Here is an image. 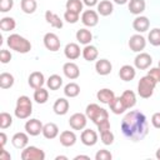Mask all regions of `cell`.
Returning a JSON list of instances; mask_svg holds the SVG:
<instances>
[{
  "instance_id": "1",
  "label": "cell",
  "mask_w": 160,
  "mask_h": 160,
  "mask_svg": "<svg viewBox=\"0 0 160 160\" xmlns=\"http://www.w3.org/2000/svg\"><path fill=\"white\" fill-rule=\"evenodd\" d=\"M121 131L124 136L131 141L142 140L149 132L146 116L139 110L129 111L121 120Z\"/></svg>"
},
{
  "instance_id": "2",
  "label": "cell",
  "mask_w": 160,
  "mask_h": 160,
  "mask_svg": "<svg viewBox=\"0 0 160 160\" xmlns=\"http://www.w3.org/2000/svg\"><path fill=\"white\" fill-rule=\"evenodd\" d=\"M6 44L11 50L20 52V54H26L31 50V42L19 34L9 35L6 39Z\"/></svg>"
},
{
  "instance_id": "3",
  "label": "cell",
  "mask_w": 160,
  "mask_h": 160,
  "mask_svg": "<svg viewBox=\"0 0 160 160\" xmlns=\"http://www.w3.org/2000/svg\"><path fill=\"white\" fill-rule=\"evenodd\" d=\"M32 112V102L30 100L29 96L26 95H21L16 100V106H15V110H14V114L18 119H28L30 118Z\"/></svg>"
},
{
  "instance_id": "4",
  "label": "cell",
  "mask_w": 160,
  "mask_h": 160,
  "mask_svg": "<svg viewBox=\"0 0 160 160\" xmlns=\"http://www.w3.org/2000/svg\"><path fill=\"white\" fill-rule=\"evenodd\" d=\"M85 115L90 119L95 125H99L104 120L109 119V112L104 108H100L98 104H89L85 109Z\"/></svg>"
},
{
  "instance_id": "5",
  "label": "cell",
  "mask_w": 160,
  "mask_h": 160,
  "mask_svg": "<svg viewBox=\"0 0 160 160\" xmlns=\"http://www.w3.org/2000/svg\"><path fill=\"white\" fill-rule=\"evenodd\" d=\"M156 80L152 79L150 75L142 76L138 82V94L142 99H149L154 94V89L156 86Z\"/></svg>"
},
{
  "instance_id": "6",
  "label": "cell",
  "mask_w": 160,
  "mask_h": 160,
  "mask_svg": "<svg viewBox=\"0 0 160 160\" xmlns=\"http://www.w3.org/2000/svg\"><path fill=\"white\" fill-rule=\"evenodd\" d=\"M21 159L22 160H44L45 152L44 150L36 148V146H26L21 151Z\"/></svg>"
},
{
  "instance_id": "7",
  "label": "cell",
  "mask_w": 160,
  "mask_h": 160,
  "mask_svg": "<svg viewBox=\"0 0 160 160\" xmlns=\"http://www.w3.org/2000/svg\"><path fill=\"white\" fill-rule=\"evenodd\" d=\"M88 122V116L81 112H75L69 119V125L72 130H84Z\"/></svg>"
},
{
  "instance_id": "8",
  "label": "cell",
  "mask_w": 160,
  "mask_h": 160,
  "mask_svg": "<svg viewBox=\"0 0 160 160\" xmlns=\"http://www.w3.org/2000/svg\"><path fill=\"white\" fill-rule=\"evenodd\" d=\"M129 48L131 51L134 52H141L145 46H146V40L142 35L140 34H135V35H131L130 39H129Z\"/></svg>"
},
{
  "instance_id": "9",
  "label": "cell",
  "mask_w": 160,
  "mask_h": 160,
  "mask_svg": "<svg viewBox=\"0 0 160 160\" xmlns=\"http://www.w3.org/2000/svg\"><path fill=\"white\" fill-rule=\"evenodd\" d=\"M152 64V58L148 52H139L134 59V65L139 70H146Z\"/></svg>"
},
{
  "instance_id": "10",
  "label": "cell",
  "mask_w": 160,
  "mask_h": 160,
  "mask_svg": "<svg viewBox=\"0 0 160 160\" xmlns=\"http://www.w3.org/2000/svg\"><path fill=\"white\" fill-rule=\"evenodd\" d=\"M44 45L50 51H58L60 49V39L54 32H46L44 35Z\"/></svg>"
},
{
  "instance_id": "11",
  "label": "cell",
  "mask_w": 160,
  "mask_h": 160,
  "mask_svg": "<svg viewBox=\"0 0 160 160\" xmlns=\"http://www.w3.org/2000/svg\"><path fill=\"white\" fill-rule=\"evenodd\" d=\"M42 124L40 120L38 119H30L25 122V131L30 135V136H38L40 135V132H42Z\"/></svg>"
},
{
  "instance_id": "12",
  "label": "cell",
  "mask_w": 160,
  "mask_h": 160,
  "mask_svg": "<svg viewBox=\"0 0 160 160\" xmlns=\"http://www.w3.org/2000/svg\"><path fill=\"white\" fill-rule=\"evenodd\" d=\"M81 22L89 28L96 26L99 22V14L95 10H85L81 14Z\"/></svg>"
},
{
  "instance_id": "13",
  "label": "cell",
  "mask_w": 160,
  "mask_h": 160,
  "mask_svg": "<svg viewBox=\"0 0 160 160\" xmlns=\"http://www.w3.org/2000/svg\"><path fill=\"white\" fill-rule=\"evenodd\" d=\"M80 140L85 146H94L98 142V134L91 129H84L81 131Z\"/></svg>"
},
{
  "instance_id": "14",
  "label": "cell",
  "mask_w": 160,
  "mask_h": 160,
  "mask_svg": "<svg viewBox=\"0 0 160 160\" xmlns=\"http://www.w3.org/2000/svg\"><path fill=\"white\" fill-rule=\"evenodd\" d=\"M62 72H64V75H65L68 79H70V80H75V79H78V78L80 76V69H79V66H78L75 62H72V61H69V62H65V64H64V66H62Z\"/></svg>"
},
{
  "instance_id": "15",
  "label": "cell",
  "mask_w": 160,
  "mask_h": 160,
  "mask_svg": "<svg viewBox=\"0 0 160 160\" xmlns=\"http://www.w3.org/2000/svg\"><path fill=\"white\" fill-rule=\"evenodd\" d=\"M28 142H29V134L28 132H16L11 138V144L14 145V148L20 149V150L26 148Z\"/></svg>"
},
{
  "instance_id": "16",
  "label": "cell",
  "mask_w": 160,
  "mask_h": 160,
  "mask_svg": "<svg viewBox=\"0 0 160 160\" xmlns=\"http://www.w3.org/2000/svg\"><path fill=\"white\" fill-rule=\"evenodd\" d=\"M28 82H29L30 88H32L34 90H35V89H39V88H42V85L45 84L44 74L40 72V71H34V72H31V74L29 75Z\"/></svg>"
},
{
  "instance_id": "17",
  "label": "cell",
  "mask_w": 160,
  "mask_h": 160,
  "mask_svg": "<svg viewBox=\"0 0 160 160\" xmlns=\"http://www.w3.org/2000/svg\"><path fill=\"white\" fill-rule=\"evenodd\" d=\"M82 50H80V46L76 42H69L64 48V54L69 60H76Z\"/></svg>"
},
{
  "instance_id": "18",
  "label": "cell",
  "mask_w": 160,
  "mask_h": 160,
  "mask_svg": "<svg viewBox=\"0 0 160 160\" xmlns=\"http://www.w3.org/2000/svg\"><path fill=\"white\" fill-rule=\"evenodd\" d=\"M149 26H150V21L146 16L138 15L132 21V28L138 32H145L146 30H149Z\"/></svg>"
},
{
  "instance_id": "19",
  "label": "cell",
  "mask_w": 160,
  "mask_h": 160,
  "mask_svg": "<svg viewBox=\"0 0 160 160\" xmlns=\"http://www.w3.org/2000/svg\"><path fill=\"white\" fill-rule=\"evenodd\" d=\"M95 70H96V72L99 75L105 76V75H109L111 72L112 65L108 59H100V60H98L95 62Z\"/></svg>"
},
{
  "instance_id": "20",
  "label": "cell",
  "mask_w": 160,
  "mask_h": 160,
  "mask_svg": "<svg viewBox=\"0 0 160 160\" xmlns=\"http://www.w3.org/2000/svg\"><path fill=\"white\" fill-rule=\"evenodd\" d=\"M59 140H60V144H61L62 146L70 148V146L75 145V142H76V135H75V132L71 131V130H65V131H62V132L60 134Z\"/></svg>"
},
{
  "instance_id": "21",
  "label": "cell",
  "mask_w": 160,
  "mask_h": 160,
  "mask_svg": "<svg viewBox=\"0 0 160 160\" xmlns=\"http://www.w3.org/2000/svg\"><path fill=\"white\" fill-rule=\"evenodd\" d=\"M69 100H66L65 98H59L56 99V101L52 105V110L56 115H65L69 111Z\"/></svg>"
},
{
  "instance_id": "22",
  "label": "cell",
  "mask_w": 160,
  "mask_h": 160,
  "mask_svg": "<svg viewBox=\"0 0 160 160\" xmlns=\"http://www.w3.org/2000/svg\"><path fill=\"white\" fill-rule=\"evenodd\" d=\"M136 75V70L131 65H122L119 70V76L124 81H131Z\"/></svg>"
},
{
  "instance_id": "23",
  "label": "cell",
  "mask_w": 160,
  "mask_h": 160,
  "mask_svg": "<svg viewBox=\"0 0 160 160\" xmlns=\"http://www.w3.org/2000/svg\"><path fill=\"white\" fill-rule=\"evenodd\" d=\"M41 134L44 135V138H46L49 140L50 139H55L59 135V128L54 122H48V124H45L42 126V132Z\"/></svg>"
},
{
  "instance_id": "24",
  "label": "cell",
  "mask_w": 160,
  "mask_h": 160,
  "mask_svg": "<svg viewBox=\"0 0 160 160\" xmlns=\"http://www.w3.org/2000/svg\"><path fill=\"white\" fill-rule=\"evenodd\" d=\"M45 20H46L48 24H50L55 29H61L62 25H64L62 24V20L55 12H52L51 10H46L45 11Z\"/></svg>"
},
{
  "instance_id": "25",
  "label": "cell",
  "mask_w": 160,
  "mask_h": 160,
  "mask_svg": "<svg viewBox=\"0 0 160 160\" xmlns=\"http://www.w3.org/2000/svg\"><path fill=\"white\" fill-rule=\"evenodd\" d=\"M114 11V5L110 0H101L98 4V14L101 16H109Z\"/></svg>"
},
{
  "instance_id": "26",
  "label": "cell",
  "mask_w": 160,
  "mask_h": 160,
  "mask_svg": "<svg viewBox=\"0 0 160 160\" xmlns=\"http://www.w3.org/2000/svg\"><path fill=\"white\" fill-rule=\"evenodd\" d=\"M81 55L82 58L86 60V61H94L98 59V55H99V51L96 49V46L94 45H85V48L82 49L81 51Z\"/></svg>"
},
{
  "instance_id": "27",
  "label": "cell",
  "mask_w": 160,
  "mask_h": 160,
  "mask_svg": "<svg viewBox=\"0 0 160 160\" xmlns=\"http://www.w3.org/2000/svg\"><path fill=\"white\" fill-rule=\"evenodd\" d=\"M96 98H98V100H99L100 102L109 105V104L112 101V99L115 98V94H114V91L110 90V89H100V90L96 92Z\"/></svg>"
},
{
  "instance_id": "28",
  "label": "cell",
  "mask_w": 160,
  "mask_h": 160,
  "mask_svg": "<svg viewBox=\"0 0 160 160\" xmlns=\"http://www.w3.org/2000/svg\"><path fill=\"white\" fill-rule=\"evenodd\" d=\"M120 98H121L124 105L126 106V109H131V108H134L135 104H136V95H135V92L131 91V90H125V91L121 94Z\"/></svg>"
},
{
  "instance_id": "29",
  "label": "cell",
  "mask_w": 160,
  "mask_h": 160,
  "mask_svg": "<svg viewBox=\"0 0 160 160\" xmlns=\"http://www.w3.org/2000/svg\"><path fill=\"white\" fill-rule=\"evenodd\" d=\"M146 4L145 0H130L129 2V11L134 15H140L141 12L145 11Z\"/></svg>"
},
{
  "instance_id": "30",
  "label": "cell",
  "mask_w": 160,
  "mask_h": 160,
  "mask_svg": "<svg viewBox=\"0 0 160 160\" xmlns=\"http://www.w3.org/2000/svg\"><path fill=\"white\" fill-rule=\"evenodd\" d=\"M76 40L82 45H89L92 40V34L88 29H80L76 31Z\"/></svg>"
},
{
  "instance_id": "31",
  "label": "cell",
  "mask_w": 160,
  "mask_h": 160,
  "mask_svg": "<svg viewBox=\"0 0 160 160\" xmlns=\"http://www.w3.org/2000/svg\"><path fill=\"white\" fill-rule=\"evenodd\" d=\"M109 106H110V110L116 115H120L126 110V106L124 105V102H122L120 96H115L112 99V101L109 104Z\"/></svg>"
},
{
  "instance_id": "32",
  "label": "cell",
  "mask_w": 160,
  "mask_h": 160,
  "mask_svg": "<svg viewBox=\"0 0 160 160\" xmlns=\"http://www.w3.org/2000/svg\"><path fill=\"white\" fill-rule=\"evenodd\" d=\"M46 85H48V88L50 90H54V91L59 90L61 88V85H62V78L60 75H58V74H52V75L49 76L48 81H46Z\"/></svg>"
},
{
  "instance_id": "33",
  "label": "cell",
  "mask_w": 160,
  "mask_h": 160,
  "mask_svg": "<svg viewBox=\"0 0 160 160\" xmlns=\"http://www.w3.org/2000/svg\"><path fill=\"white\" fill-rule=\"evenodd\" d=\"M15 82L14 76L10 72H1L0 74V88L1 89H10Z\"/></svg>"
},
{
  "instance_id": "34",
  "label": "cell",
  "mask_w": 160,
  "mask_h": 160,
  "mask_svg": "<svg viewBox=\"0 0 160 160\" xmlns=\"http://www.w3.org/2000/svg\"><path fill=\"white\" fill-rule=\"evenodd\" d=\"M16 28V21L14 18L5 16L0 20V29L2 31H12Z\"/></svg>"
},
{
  "instance_id": "35",
  "label": "cell",
  "mask_w": 160,
  "mask_h": 160,
  "mask_svg": "<svg viewBox=\"0 0 160 160\" xmlns=\"http://www.w3.org/2000/svg\"><path fill=\"white\" fill-rule=\"evenodd\" d=\"M64 94L68 98H76L80 94V86L76 82H69L64 88Z\"/></svg>"
},
{
  "instance_id": "36",
  "label": "cell",
  "mask_w": 160,
  "mask_h": 160,
  "mask_svg": "<svg viewBox=\"0 0 160 160\" xmlns=\"http://www.w3.org/2000/svg\"><path fill=\"white\" fill-rule=\"evenodd\" d=\"M49 99V91L44 88H39V89H35L34 91V100L38 102V104H45Z\"/></svg>"
},
{
  "instance_id": "37",
  "label": "cell",
  "mask_w": 160,
  "mask_h": 160,
  "mask_svg": "<svg viewBox=\"0 0 160 160\" xmlns=\"http://www.w3.org/2000/svg\"><path fill=\"white\" fill-rule=\"evenodd\" d=\"M82 0H68L65 6H66V10H70V11H74V12H78L80 14L82 11Z\"/></svg>"
},
{
  "instance_id": "38",
  "label": "cell",
  "mask_w": 160,
  "mask_h": 160,
  "mask_svg": "<svg viewBox=\"0 0 160 160\" xmlns=\"http://www.w3.org/2000/svg\"><path fill=\"white\" fill-rule=\"evenodd\" d=\"M38 8L36 0H21V10L25 14H32L35 12Z\"/></svg>"
},
{
  "instance_id": "39",
  "label": "cell",
  "mask_w": 160,
  "mask_h": 160,
  "mask_svg": "<svg viewBox=\"0 0 160 160\" xmlns=\"http://www.w3.org/2000/svg\"><path fill=\"white\" fill-rule=\"evenodd\" d=\"M148 40L152 46H160V29L155 28V29L150 30V32L148 35Z\"/></svg>"
},
{
  "instance_id": "40",
  "label": "cell",
  "mask_w": 160,
  "mask_h": 160,
  "mask_svg": "<svg viewBox=\"0 0 160 160\" xmlns=\"http://www.w3.org/2000/svg\"><path fill=\"white\" fill-rule=\"evenodd\" d=\"M12 125V116L8 112H1L0 114V128L2 130L10 128Z\"/></svg>"
},
{
  "instance_id": "41",
  "label": "cell",
  "mask_w": 160,
  "mask_h": 160,
  "mask_svg": "<svg viewBox=\"0 0 160 160\" xmlns=\"http://www.w3.org/2000/svg\"><path fill=\"white\" fill-rule=\"evenodd\" d=\"M100 139H101L102 144H105V145H111V144L114 142V134H112L110 130L102 131V132H100Z\"/></svg>"
},
{
  "instance_id": "42",
  "label": "cell",
  "mask_w": 160,
  "mask_h": 160,
  "mask_svg": "<svg viewBox=\"0 0 160 160\" xmlns=\"http://www.w3.org/2000/svg\"><path fill=\"white\" fill-rule=\"evenodd\" d=\"M64 20L69 24H75L79 20V14L74 12V11H70V10H66L64 12Z\"/></svg>"
},
{
  "instance_id": "43",
  "label": "cell",
  "mask_w": 160,
  "mask_h": 160,
  "mask_svg": "<svg viewBox=\"0 0 160 160\" xmlns=\"http://www.w3.org/2000/svg\"><path fill=\"white\" fill-rule=\"evenodd\" d=\"M111 159H112L111 152L105 149H101L95 154V160H111Z\"/></svg>"
},
{
  "instance_id": "44",
  "label": "cell",
  "mask_w": 160,
  "mask_h": 160,
  "mask_svg": "<svg viewBox=\"0 0 160 160\" xmlns=\"http://www.w3.org/2000/svg\"><path fill=\"white\" fill-rule=\"evenodd\" d=\"M14 6V0H0V11L1 12H8L12 9Z\"/></svg>"
},
{
  "instance_id": "45",
  "label": "cell",
  "mask_w": 160,
  "mask_h": 160,
  "mask_svg": "<svg viewBox=\"0 0 160 160\" xmlns=\"http://www.w3.org/2000/svg\"><path fill=\"white\" fill-rule=\"evenodd\" d=\"M11 58H12V55H11V52H10L9 50L2 49V50L0 51V61H1L2 64H8V62L11 60Z\"/></svg>"
},
{
  "instance_id": "46",
  "label": "cell",
  "mask_w": 160,
  "mask_h": 160,
  "mask_svg": "<svg viewBox=\"0 0 160 160\" xmlns=\"http://www.w3.org/2000/svg\"><path fill=\"white\" fill-rule=\"evenodd\" d=\"M148 75H150L152 79H155L156 82H160V68H159V66L151 68V69L148 71Z\"/></svg>"
},
{
  "instance_id": "47",
  "label": "cell",
  "mask_w": 160,
  "mask_h": 160,
  "mask_svg": "<svg viewBox=\"0 0 160 160\" xmlns=\"http://www.w3.org/2000/svg\"><path fill=\"white\" fill-rule=\"evenodd\" d=\"M96 126H98L99 132H102V131L110 130V121H109V119H108V120H104L102 122H100V124H99V125H96Z\"/></svg>"
},
{
  "instance_id": "48",
  "label": "cell",
  "mask_w": 160,
  "mask_h": 160,
  "mask_svg": "<svg viewBox=\"0 0 160 160\" xmlns=\"http://www.w3.org/2000/svg\"><path fill=\"white\" fill-rule=\"evenodd\" d=\"M151 124L154 128L160 129V112H155L151 116Z\"/></svg>"
},
{
  "instance_id": "49",
  "label": "cell",
  "mask_w": 160,
  "mask_h": 160,
  "mask_svg": "<svg viewBox=\"0 0 160 160\" xmlns=\"http://www.w3.org/2000/svg\"><path fill=\"white\" fill-rule=\"evenodd\" d=\"M0 160H11L10 152H8L4 148H1V151H0Z\"/></svg>"
},
{
  "instance_id": "50",
  "label": "cell",
  "mask_w": 160,
  "mask_h": 160,
  "mask_svg": "<svg viewBox=\"0 0 160 160\" xmlns=\"http://www.w3.org/2000/svg\"><path fill=\"white\" fill-rule=\"evenodd\" d=\"M98 1H99V0H82V2H84L86 6H89V8H92V6L98 5V4H99Z\"/></svg>"
},
{
  "instance_id": "51",
  "label": "cell",
  "mask_w": 160,
  "mask_h": 160,
  "mask_svg": "<svg viewBox=\"0 0 160 160\" xmlns=\"http://www.w3.org/2000/svg\"><path fill=\"white\" fill-rule=\"evenodd\" d=\"M6 140H8L6 134H5V132H0V145H1V148H4V146H5Z\"/></svg>"
},
{
  "instance_id": "52",
  "label": "cell",
  "mask_w": 160,
  "mask_h": 160,
  "mask_svg": "<svg viewBox=\"0 0 160 160\" xmlns=\"http://www.w3.org/2000/svg\"><path fill=\"white\" fill-rule=\"evenodd\" d=\"M74 159H75V160H79V159H86V160H89L90 158H89L88 155H78V156H75Z\"/></svg>"
},
{
  "instance_id": "53",
  "label": "cell",
  "mask_w": 160,
  "mask_h": 160,
  "mask_svg": "<svg viewBox=\"0 0 160 160\" xmlns=\"http://www.w3.org/2000/svg\"><path fill=\"white\" fill-rule=\"evenodd\" d=\"M114 2L118 4V5H124V4L128 2V0H114Z\"/></svg>"
},
{
  "instance_id": "54",
  "label": "cell",
  "mask_w": 160,
  "mask_h": 160,
  "mask_svg": "<svg viewBox=\"0 0 160 160\" xmlns=\"http://www.w3.org/2000/svg\"><path fill=\"white\" fill-rule=\"evenodd\" d=\"M155 156H156V159H159V160H160V148L156 150V152H155Z\"/></svg>"
},
{
  "instance_id": "55",
  "label": "cell",
  "mask_w": 160,
  "mask_h": 160,
  "mask_svg": "<svg viewBox=\"0 0 160 160\" xmlns=\"http://www.w3.org/2000/svg\"><path fill=\"white\" fill-rule=\"evenodd\" d=\"M60 159H64V160H66L68 158H66V156H56V160H60Z\"/></svg>"
},
{
  "instance_id": "56",
  "label": "cell",
  "mask_w": 160,
  "mask_h": 160,
  "mask_svg": "<svg viewBox=\"0 0 160 160\" xmlns=\"http://www.w3.org/2000/svg\"><path fill=\"white\" fill-rule=\"evenodd\" d=\"M158 66H159V68H160V60H159V64H158Z\"/></svg>"
}]
</instances>
